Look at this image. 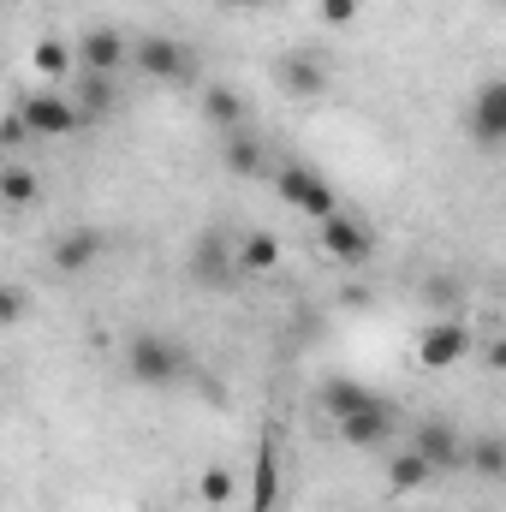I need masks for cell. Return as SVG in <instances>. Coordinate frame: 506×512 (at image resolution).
Instances as JSON below:
<instances>
[{"mask_svg": "<svg viewBox=\"0 0 506 512\" xmlns=\"http://www.w3.org/2000/svg\"><path fill=\"white\" fill-rule=\"evenodd\" d=\"M465 126H471V137H477L483 149H501V143H506V84H501V78L477 90V102H471Z\"/></svg>", "mask_w": 506, "mask_h": 512, "instance_id": "cell-9", "label": "cell"}, {"mask_svg": "<svg viewBox=\"0 0 506 512\" xmlns=\"http://www.w3.org/2000/svg\"><path fill=\"white\" fill-rule=\"evenodd\" d=\"M221 161H227V173H239V179H245V173L262 167V143H256V137H233V143L221 149Z\"/></svg>", "mask_w": 506, "mask_h": 512, "instance_id": "cell-24", "label": "cell"}, {"mask_svg": "<svg viewBox=\"0 0 506 512\" xmlns=\"http://www.w3.org/2000/svg\"><path fill=\"white\" fill-rule=\"evenodd\" d=\"M280 507V447L262 441L256 453V483H251V512H274Z\"/></svg>", "mask_w": 506, "mask_h": 512, "instance_id": "cell-13", "label": "cell"}, {"mask_svg": "<svg viewBox=\"0 0 506 512\" xmlns=\"http://www.w3.org/2000/svg\"><path fill=\"white\" fill-rule=\"evenodd\" d=\"M453 298H459V286H453V280H435V286H429V304H435V310H447Z\"/></svg>", "mask_w": 506, "mask_h": 512, "instance_id": "cell-27", "label": "cell"}, {"mask_svg": "<svg viewBox=\"0 0 506 512\" xmlns=\"http://www.w3.org/2000/svg\"><path fill=\"white\" fill-rule=\"evenodd\" d=\"M411 453L429 465V471H459L465 465V441L453 423H417L411 429Z\"/></svg>", "mask_w": 506, "mask_h": 512, "instance_id": "cell-7", "label": "cell"}, {"mask_svg": "<svg viewBox=\"0 0 506 512\" xmlns=\"http://www.w3.org/2000/svg\"><path fill=\"white\" fill-rule=\"evenodd\" d=\"M429 477H435V471H429V465H423V459H417L411 447H399V453H393V465H387V483H393L399 495H411V489H423Z\"/></svg>", "mask_w": 506, "mask_h": 512, "instance_id": "cell-19", "label": "cell"}, {"mask_svg": "<svg viewBox=\"0 0 506 512\" xmlns=\"http://www.w3.org/2000/svg\"><path fill=\"white\" fill-rule=\"evenodd\" d=\"M465 465L483 471V477H506V447L495 441V435H477V441L465 447Z\"/></svg>", "mask_w": 506, "mask_h": 512, "instance_id": "cell-22", "label": "cell"}, {"mask_svg": "<svg viewBox=\"0 0 506 512\" xmlns=\"http://www.w3.org/2000/svg\"><path fill=\"white\" fill-rule=\"evenodd\" d=\"M126 60L143 72V78H155V84H185V78L197 72L191 48H185V42H173V36H143Z\"/></svg>", "mask_w": 506, "mask_h": 512, "instance_id": "cell-2", "label": "cell"}, {"mask_svg": "<svg viewBox=\"0 0 506 512\" xmlns=\"http://www.w3.org/2000/svg\"><path fill=\"white\" fill-rule=\"evenodd\" d=\"M24 310H30V298H24L18 286H0V328H6V322H24Z\"/></svg>", "mask_w": 506, "mask_h": 512, "instance_id": "cell-25", "label": "cell"}, {"mask_svg": "<svg viewBox=\"0 0 506 512\" xmlns=\"http://www.w3.org/2000/svg\"><path fill=\"white\" fill-rule=\"evenodd\" d=\"M280 197L298 209V215H310V221H328V215H340V197H334V185L322 179V173H310V167H280Z\"/></svg>", "mask_w": 506, "mask_h": 512, "instance_id": "cell-3", "label": "cell"}, {"mask_svg": "<svg viewBox=\"0 0 506 512\" xmlns=\"http://www.w3.org/2000/svg\"><path fill=\"white\" fill-rule=\"evenodd\" d=\"M197 495H203L209 507H227V501L239 495V477H233L227 465H209V471H203V483H197Z\"/></svg>", "mask_w": 506, "mask_h": 512, "instance_id": "cell-23", "label": "cell"}, {"mask_svg": "<svg viewBox=\"0 0 506 512\" xmlns=\"http://www.w3.org/2000/svg\"><path fill=\"white\" fill-rule=\"evenodd\" d=\"M221 6H262V0H221Z\"/></svg>", "mask_w": 506, "mask_h": 512, "instance_id": "cell-28", "label": "cell"}, {"mask_svg": "<svg viewBox=\"0 0 506 512\" xmlns=\"http://www.w3.org/2000/svg\"><path fill=\"white\" fill-rule=\"evenodd\" d=\"M30 66H36L42 78H66V72H78V60H72V48H66V42H54V36L30 48Z\"/></svg>", "mask_w": 506, "mask_h": 512, "instance_id": "cell-20", "label": "cell"}, {"mask_svg": "<svg viewBox=\"0 0 506 512\" xmlns=\"http://www.w3.org/2000/svg\"><path fill=\"white\" fill-rule=\"evenodd\" d=\"M471 346H477V340H471L465 322H435V328L417 340V364H423V370H453L459 358H471Z\"/></svg>", "mask_w": 506, "mask_h": 512, "instance_id": "cell-6", "label": "cell"}, {"mask_svg": "<svg viewBox=\"0 0 506 512\" xmlns=\"http://www.w3.org/2000/svg\"><path fill=\"white\" fill-rule=\"evenodd\" d=\"M233 268H239V262H233V245H227L221 233H203V239H197V251H191V274H197L203 286H227Z\"/></svg>", "mask_w": 506, "mask_h": 512, "instance_id": "cell-12", "label": "cell"}, {"mask_svg": "<svg viewBox=\"0 0 506 512\" xmlns=\"http://www.w3.org/2000/svg\"><path fill=\"white\" fill-rule=\"evenodd\" d=\"M370 393L376 387H364V382H352V376H334V382H322V393H316V405L340 423V417H352L358 405H370Z\"/></svg>", "mask_w": 506, "mask_h": 512, "instance_id": "cell-14", "label": "cell"}, {"mask_svg": "<svg viewBox=\"0 0 506 512\" xmlns=\"http://www.w3.org/2000/svg\"><path fill=\"white\" fill-rule=\"evenodd\" d=\"M233 262H239L245 274H268V268L280 262V239H274V233H251V239L233 251Z\"/></svg>", "mask_w": 506, "mask_h": 512, "instance_id": "cell-18", "label": "cell"}, {"mask_svg": "<svg viewBox=\"0 0 506 512\" xmlns=\"http://www.w3.org/2000/svg\"><path fill=\"white\" fill-rule=\"evenodd\" d=\"M280 84H286L292 96H322V90H328V72H322L310 54H286V60H280Z\"/></svg>", "mask_w": 506, "mask_h": 512, "instance_id": "cell-16", "label": "cell"}, {"mask_svg": "<svg viewBox=\"0 0 506 512\" xmlns=\"http://www.w3.org/2000/svg\"><path fill=\"white\" fill-rule=\"evenodd\" d=\"M102 251H108V239H102V233H96V227H72V233H60V239H54V268H60V274H84V268H96V262H102Z\"/></svg>", "mask_w": 506, "mask_h": 512, "instance_id": "cell-10", "label": "cell"}, {"mask_svg": "<svg viewBox=\"0 0 506 512\" xmlns=\"http://www.w3.org/2000/svg\"><path fill=\"white\" fill-rule=\"evenodd\" d=\"M126 370H131V382H143V387H167L191 370V358H185V346L173 334H137L126 346Z\"/></svg>", "mask_w": 506, "mask_h": 512, "instance_id": "cell-1", "label": "cell"}, {"mask_svg": "<svg viewBox=\"0 0 506 512\" xmlns=\"http://www.w3.org/2000/svg\"><path fill=\"white\" fill-rule=\"evenodd\" d=\"M18 126L36 131V137H72L84 120H78L72 96H54V90H42V96H24V102H18Z\"/></svg>", "mask_w": 506, "mask_h": 512, "instance_id": "cell-4", "label": "cell"}, {"mask_svg": "<svg viewBox=\"0 0 506 512\" xmlns=\"http://www.w3.org/2000/svg\"><path fill=\"white\" fill-rule=\"evenodd\" d=\"M358 18V0H322V24H334V30H346Z\"/></svg>", "mask_w": 506, "mask_h": 512, "instance_id": "cell-26", "label": "cell"}, {"mask_svg": "<svg viewBox=\"0 0 506 512\" xmlns=\"http://www.w3.org/2000/svg\"><path fill=\"white\" fill-rule=\"evenodd\" d=\"M72 108H78L84 126L102 120V114L114 108V78H102V72H78V96H72Z\"/></svg>", "mask_w": 506, "mask_h": 512, "instance_id": "cell-15", "label": "cell"}, {"mask_svg": "<svg viewBox=\"0 0 506 512\" xmlns=\"http://www.w3.org/2000/svg\"><path fill=\"white\" fill-rule=\"evenodd\" d=\"M203 114H209V126H239V120H245V96L227 90V84H215V90L203 96Z\"/></svg>", "mask_w": 506, "mask_h": 512, "instance_id": "cell-21", "label": "cell"}, {"mask_svg": "<svg viewBox=\"0 0 506 512\" xmlns=\"http://www.w3.org/2000/svg\"><path fill=\"white\" fill-rule=\"evenodd\" d=\"M36 197H42V179H36L30 167H18V161L0 167V203H6V209H30Z\"/></svg>", "mask_w": 506, "mask_h": 512, "instance_id": "cell-17", "label": "cell"}, {"mask_svg": "<svg viewBox=\"0 0 506 512\" xmlns=\"http://www.w3.org/2000/svg\"><path fill=\"white\" fill-rule=\"evenodd\" d=\"M393 429H399V411H393V399H381V393H370V405H358L352 417H340L346 447H381Z\"/></svg>", "mask_w": 506, "mask_h": 512, "instance_id": "cell-5", "label": "cell"}, {"mask_svg": "<svg viewBox=\"0 0 506 512\" xmlns=\"http://www.w3.org/2000/svg\"><path fill=\"white\" fill-rule=\"evenodd\" d=\"M126 36L120 30H108V24H96V30H84V42L72 48V60H78V72H102V78H114L120 66H126Z\"/></svg>", "mask_w": 506, "mask_h": 512, "instance_id": "cell-8", "label": "cell"}, {"mask_svg": "<svg viewBox=\"0 0 506 512\" xmlns=\"http://www.w3.org/2000/svg\"><path fill=\"white\" fill-rule=\"evenodd\" d=\"M370 227H358V221H346V215H328L322 221V251L328 256H340V262H364L370 256Z\"/></svg>", "mask_w": 506, "mask_h": 512, "instance_id": "cell-11", "label": "cell"}]
</instances>
